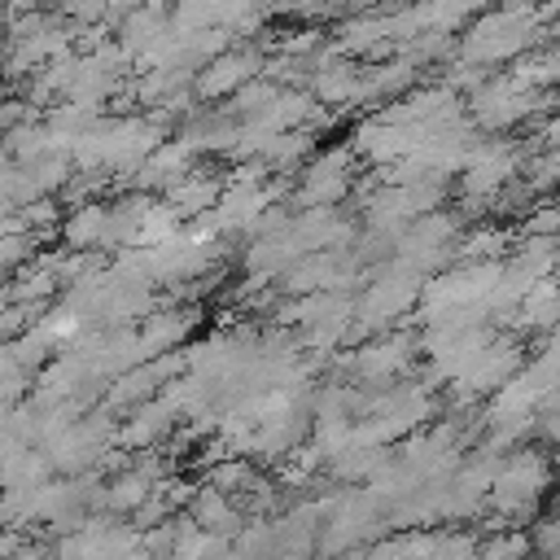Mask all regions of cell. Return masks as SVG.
Listing matches in <instances>:
<instances>
[{
  "label": "cell",
  "mask_w": 560,
  "mask_h": 560,
  "mask_svg": "<svg viewBox=\"0 0 560 560\" xmlns=\"http://www.w3.org/2000/svg\"><path fill=\"white\" fill-rule=\"evenodd\" d=\"M26 542H31L26 534H18V529H4V525H0V560H9L13 551H22Z\"/></svg>",
  "instance_id": "cell-17"
},
{
  "label": "cell",
  "mask_w": 560,
  "mask_h": 560,
  "mask_svg": "<svg viewBox=\"0 0 560 560\" xmlns=\"http://www.w3.org/2000/svg\"><path fill=\"white\" fill-rule=\"evenodd\" d=\"M149 494H153V481L127 464V468H118V472L105 477V486H101V512L105 516H136Z\"/></svg>",
  "instance_id": "cell-12"
},
{
  "label": "cell",
  "mask_w": 560,
  "mask_h": 560,
  "mask_svg": "<svg viewBox=\"0 0 560 560\" xmlns=\"http://www.w3.org/2000/svg\"><path fill=\"white\" fill-rule=\"evenodd\" d=\"M184 516H188L197 529H206V534H214V538H223V542H232V538L241 534V525H245L241 503L228 499V494L214 490V486H197L192 499H188V508H184Z\"/></svg>",
  "instance_id": "cell-8"
},
{
  "label": "cell",
  "mask_w": 560,
  "mask_h": 560,
  "mask_svg": "<svg viewBox=\"0 0 560 560\" xmlns=\"http://www.w3.org/2000/svg\"><path fill=\"white\" fill-rule=\"evenodd\" d=\"M219 197H223V179L210 175V171H201V166H192L179 184H171V188L162 192V201H166L179 219H201V214H210V210L219 206Z\"/></svg>",
  "instance_id": "cell-10"
},
{
  "label": "cell",
  "mask_w": 560,
  "mask_h": 560,
  "mask_svg": "<svg viewBox=\"0 0 560 560\" xmlns=\"http://www.w3.org/2000/svg\"><path fill=\"white\" fill-rule=\"evenodd\" d=\"M61 249L74 254H105L109 249V201H88L66 210L61 219Z\"/></svg>",
  "instance_id": "cell-9"
},
{
  "label": "cell",
  "mask_w": 560,
  "mask_h": 560,
  "mask_svg": "<svg viewBox=\"0 0 560 560\" xmlns=\"http://www.w3.org/2000/svg\"><path fill=\"white\" fill-rule=\"evenodd\" d=\"M525 236H547V241H560V206H538L529 219H525Z\"/></svg>",
  "instance_id": "cell-15"
},
{
  "label": "cell",
  "mask_w": 560,
  "mask_h": 560,
  "mask_svg": "<svg viewBox=\"0 0 560 560\" xmlns=\"http://www.w3.org/2000/svg\"><path fill=\"white\" fill-rule=\"evenodd\" d=\"M44 551H48V547H35V542H26V547H22V551H13L9 560H39Z\"/></svg>",
  "instance_id": "cell-20"
},
{
  "label": "cell",
  "mask_w": 560,
  "mask_h": 560,
  "mask_svg": "<svg viewBox=\"0 0 560 560\" xmlns=\"http://www.w3.org/2000/svg\"><path fill=\"white\" fill-rule=\"evenodd\" d=\"M359 79H363V66L337 57L332 66H324L319 74H311L306 92H311V101L324 105V109H328V105H354V101H359Z\"/></svg>",
  "instance_id": "cell-11"
},
{
  "label": "cell",
  "mask_w": 560,
  "mask_h": 560,
  "mask_svg": "<svg viewBox=\"0 0 560 560\" xmlns=\"http://www.w3.org/2000/svg\"><path fill=\"white\" fill-rule=\"evenodd\" d=\"M538 144H542V149H556V144H560V109L538 127Z\"/></svg>",
  "instance_id": "cell-18"
},
{
  "label": "cell",
  "mask_w": 560,
  "mask_h": 560,
  "mask_svg": "<svg viewBox=\"0 0 560 560\" xmlns=\"http://www.w3.org/2000/svg\"><path fill=\"white\" fill-rule=\"evenodd\" d=\"M197 324V306H153L140 328H136V341H140V359H158V354H171L188 328Z\"/></svg>",
  "instance_id": "cell-7"
},
{
  "label": "cell",
  "mask_w": 560,
  "mask_h": 560,
  "mask_svg": "<svg viewBox=\"0 0 560 560\" xmlns=\"http://www.w3.org/2000/svg\"><path fill=\"white\" fill-rule=\"evenodd\" d=\"M9 372H18V363H13V350H9V341H0V376H9Z\"/></svg>",
  "instance_id": "cell-19"
},
{
  "label": "cell",
  "mask_w": 560,
  "mask_h": 560,
  "mask_svg": "<svg viewBox=\"0 0 560 560\" xmlns=\"http://www.w3.org/2000/svg\"><path fill=\"white\" fill-rule=\"evenodd\" d=\"M267 66V48L262 44H232L228 52L210 57L197 74H192V96L197 101H223L236 96L249 79H258Z\"/></svg>",
  "instance_id": "cell-2"
},
{
  "label": "cell",
  "mask_w": 560,
  "mask_h": 560,
  "mask_svg": "<svg viewBox=\"0 0 560 560\" xmlns=\"http://www.w3.org/2000/svg\"><path fill=\"white\" fill-rule=\"evenodd\" d=\"M516 149L508 140H490V144H477L468 166L459 171V197L477 201V206H494V197L516 179Z\"/></svg>",
  "instance_id": "cell-4"
},
{
  "label": "cell",
  "mask_w": 560,
  "mask_h": 560,
  "mask_svg": "<svg viewBox=\"0 0 560 560\" xmlns=\"http://www.w3.org/2000/svg\"><path fill=\"white\" fill-rule=\"evenodd\" d=\"M534 433H542L547 442H560V411H542V416H534Z\"/></svg>",
  "instance_id": "cell-16"
},
{
  "label": "cell",
  "mask_w": 560,
  "mask_h": 560,
  "mask_svg": "<svg viewBox=\"0 0 560 560\" xmlns=\"http://www.w3.org/2000/svg\"><path fill=\"white\" fill-rule=\"evenodd\" d=\"M416 346H420V337H411L407 328H389V332L363 341L354 354H346L341 368H350L359 381H368V389H376V385H389L411 363V350Z\"/></svg>",
  "instance_id": "cell-5"
},
{
  "label": "cell",
  "mask_w": 560,
  "mask_h": 560,
  "mask_svg": "<svg viewBox=\"0 0 560 560\" xmlns=\"http://www.w3.org/2000/svg\"><path fill=\"white\" fill-rule=\"evenodd\" d=\"M35 254H39V245H35L26 232H0V276L22 271Z\"/></svg>",
  "instance_id": "cell-13"
},
{
  "label": "cell",
  "mask_w": 560,
  "mask_h": 560,
  "mask_svg": "<svg viewBox=\"0 0 560 560\" xmlns=\"http://www.w3.org/2000/svg\"><path fill=\"white\" fill-rule=\"evenodd\" d=\"M547 481H551L547 459H542L538 451H525V446H521V451H512L508 459H499V472H494V481H490L486 503L494 508L499 521H529V512H534L538 494L547 490Z\"/></svg>",
  "instance_id": "cell-1"
},
{
  "label": "cell",
  "mask_w": 560,
  "mask_h": 560,
  "mask_svg": "<svg viewBox=\"0 0 560 560\" xmlns=\"http://www.w3.org/2000/svg\"><path fill=\"white\" fill-rule=\"evenodd\" d=\"M350 166H354V153L350 149H324V153H315L306 162L302 184L293 188V206H302V210H332L337 201H346L350 188H354Z\"/></svg>",
  "instance_id": "cell-3"
},
{
  "label": "cell",
  "mask_w": 560,
  "mask_h": 560,
  "mask_svg": "<svg viewBox=\"0 0 560 560\" xmlns=\"http://www.w3.org/2000/svg\"><path fill=\"white\" fill-rule=\"evenodd\" d=\"M175 424H179V411L158 394L153 402H140L136 411H127V420H118L114 446L118 451H153L175 433Z\"/></svg>",
  "instance_id": "cell-6"
},
{
  "label": "cell",
  "mask_w": 560,
  "mask_h": 560,
  "mask_svg": "<svg viewBox=\"0 0 560 560\" xmlns=\"http://www.w3.org/2000/svg\"><path fill=\"white\" fill-rule=\"evenodd\" d=\"M556 184H560V144H556V149H542V153L529 162L525 188H529V192H547V188H556Z\"/></svg>",
  "instance_id": "cell-14"
}]
</instances>
